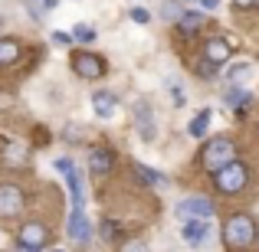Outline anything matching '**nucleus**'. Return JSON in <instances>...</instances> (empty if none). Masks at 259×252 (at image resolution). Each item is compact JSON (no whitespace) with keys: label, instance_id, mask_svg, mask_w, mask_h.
<instances>
[{"label":"nucleus","instance_id":"7","mask_svg":"<svg viewBox=\"0 0 259 252\" xmlns=\"http://www.w3.org/2000/svg\"><path fill=\"white\" fill-rule=\"evenodd\" d=\"M72 72H79L82 79L92 82V79H99L102 72H105V63H102L95 53H85L82 49V53H76V56H72Z\"/></svg>","mask_w":259,"mask_h":252},{"label":"nucleus","instance_id":"32","mask_svg":"<svg viewBox=\"0 0 259 252\" xmlns=\"http://www.w3.org/2000/svg\"><path fill=\"white\" fill-rule=\"evenodd\" d=\"M17 252H36V249H26V246H17Z\"/></svg>","mask_w":259,"mask_h":252},{"label":"nucleus","instance_id":"19","mask_svg":"<svg viewBox=\"0 0 259 252\" xmlns=\"http://www.w3.org/2000/svg\"><path fill=\"white\" fill-rule=\"evenodd\" d=\"M20 59V46L13 39H0V66H10Z\"/></svg>","mask_w":259,"mask_h":252},{"label":"nucleus","instance_id":"28","mask_svg":"<svg viewBox=\"0 0 259 252\" xmlns=\"http://www.w3.org/2000/svg\"><path fill=\"white\" fill-rule=\"evenodd\" d=\"M132 20H135V23H138V26H145L148 20H151V13H148L145 7H135V10H132Z\"/></svg>","mask_w":259,"mask_h":252},{"label":"nucleus","instance_id":"31","mask_svg":"<svg viewBox=\"0 0 259 252\" xmlns=\"http://www.w3.org/2000/svg\"><path fill=\"white\" fill-rule=\"evenodd\" d=\"M233 4H236V7H249V4H253V0H233Z\"/></svg>","mask_w":259,"mask_h":252},{"label":"nucleus","instance_id":"8","mask_svg":"<svg viewBox=\"0 0 259 252\" xmlns=\"http://www.w3.org/2000/svg\"><path fill=\"white\" fill-rule=\"evenodd\" d=\"M20 210H23V190L13 183H4L0 187V216H17Z\"/></svg>","mask_w":259,"mask_h":252},{"label":"nucleus","instance_id":"29","mask_svg":"<svg viewBox=\"0 0 259 252\" xmlns=\"http://www.w3.org/2000/svg\"><path fill=\"white\" fill-rule=\"evenodd\" d=\"M197 4H200L203 10H217V7H220V0H197Z\"/></svg>","mask_w":259,"mask_h":252},{"label":"nucleus","instance_id":"4","mask_svg":"<svg viewBox=\"0 0 259 252\" xmlns=\"http://www.w3.org/2000/svg\"><path fill=\"white\" fill-rule=\"evenodd\" d=\"M132 118H135V128H138V138L151 144V141L158 138V121H154V115H151V105H148V102H138V105L132 108Z\"/></svg>","mask_w":259,"mask_h":252},{"label":"nucleus","instance_id":"17","mask_svg":"<svg viewBox=\"0 0 259 252\" xmlns=\"http://www.w3.org/2000/svg\"><path fill=\"white\" fill-rule=\"evenodd\" d=\"M210 121H213V112L210 108H203V112H197V118L187 125V131H190V138H203V134L210 131Z\"/></svg>","mask_w":259,"mask_h":252},{"label":"nucleus","instance_id":"26","mask_svg":"<svg viewBox=\"0 0 259 252\" xmlns=\"http://www.w3.org/2000/svg\"><path fill=\"white\" fill-rule=\"evenodd\" d=\"M161 17H167V20H181V17H184V10H181L177 4H164V7H161Z\"/></svg>","mask_w":259,"mask_h":252},{"label":"nucleus","instance_id":"22","mask_svg":"<svg viewBox=\"0 0 259 252\" xmlns=\"http://www.w3.org/2000/svg\"><path fill=\"white\" fill-rule=\"evenodd\" d=\"M7 164L10 167H23L26 164V151L20 144H7Z\"/></svg>","mask_w":259,"mask_h":252},{"label":"nucleus","instance_id":"25","mask_svg":"<svg viewBox=\"0 0 259 252\" xmlns=\"http://www.w3.org/2000/svg\"><path fill=\"white\" fill-rule=\"evenodd\" d=\"M72 36H76L79 43H92V39H95V30L82 23V26H76V30H72Z\"/></svg>","mask_w":259,"mask_h":252},{"label":"nucleus","instance_id":"18","mask_svg":"<svg viewBox=\"0 0 259 252\" xmlns=\"http://www.w3.org/2000/svg\"><path fill=\"white\" fill-rule=\"evenodd\" d=\"M223 102H227L230 108H246L249 102H253V92H246V88H240V85H230L227 95H223Z\"/></svg>","mask_w":259,"mask_h":252},{"label":"nucleus","instance_id":"16","mask_svg":"<svg viewBox=\"0 0 259 252\" xmlns=\"http://www.w3.org/2000/svg\"><path fill=\"white\" fill-rule=\"evenodd\" d=\"M203 56H207L213 66H220V63H227V59H230V46L223 43V39H207V46H203Z\"/></svg>","mask_w":259,"mask_h":252},{"label":"nucleus","instance_id":"33","mask_svg":"<svg viewBox=\"0 0 259 252\" xmlns=\"http://www.w3.org/2000/svg\"><path fill=\"white\" fill-rule=\"evenodd\" d=\"M50 252H66V249H50Z\"/></svg>","mask_w":259,"mask_h":252},{"label":"nucleus","instance_id":"14","mask_svg":"<svg viewBox=\"0 0 259 252\" xmlns=\"http://www.w3.org/2000/svg\"><path fill=\"white\" fill-rule=\"evenodd\" d=\"M135 174H138L148 187H158V190H167V187H171V180H167L161 170H154V167H148V164H135Z\"/></svg>","mask_w":259,"mask_h":252},{"label":"nucleus","instance_id":"30","mask_svg":"<svg viewBox=\"0 0 259 252\" xmlns=\"http://www.w3.org/2000/svg\"><path fill=\"white\" fill-rule=\"evenodd\" d=\"M66 138H69V141H76V138H82V131H76V125H69V131H66Z\"/></svg>","mask_w":259,"mask_h":252},{"label":"nucleus","instance_id":"24","mask_svg":"<svg viewBox=\"0 0 259 252\" xmlns=\"http://www.w3.org/2000/svg\"><path fill=\"white\" fill-rule=\"evenodd\" d=\"M118 252H151V249H148L145 239H128V242H121Z\"/></svg>","mask_w":259,"mask_h":252},{"label":"nucleus","instance_id":"5","mask_svg":"<svg viewBox=\"0 0 259 252\" xmlns=\"http://www.w3.org/2000/svg\"><path fill=\"white\" fill-rule=\"evenodd\" d=\"M66 236H69L76 246H85L92 239V226H89V216H85V207H72L69 213V223H66Z\"/></svg>","mask_w":259,"mask_h":252},{"label":"nucleus","instance_id":"23","mask_svg":"<svg viewBox=\"0 0 259 252\" xmlns=\"http://www.w3.org/2000/svg\"><path fill=\"white\" fill-rule=\"evenodd\" d=\"M167 88H171V105H177V108H184V105H187V92H184V88L177 85L174 79H167Z\"/></svg>","mask_w":259,"mask_h":252},{"label":"nucleus","instance_id":"15","mask_svg":"<svg viewBox=\"0 0 259 252\" xmlns=\"http://www.w3.org/2000/svg\"><path fill=\"white\" fill-rule=\"evenodd\" d=\"M253 72H256V66L249 63V59H240V63H233V66L227 69V82H230V85H243L249 76H253Z\"/></svg>","mask_w":259,"mask_h":252},{"label":"nucleus","instance_id":"12","mask_svg":"<svg viewBox=\"0 0 259 252\" xmlns=\"http://www.w3.org/2000/svg\"><path fill=\"white\" fill-rule=\"evenodd\" d=\"M112 164H115V154L108 151V147H95V151L89 154V167H92L95 177H105L108 170H112Z\"/></svg>","mask_w":259,"mask_h":252},{"label":"nucleus","instance_id":"21","mask_svg":"<svg viewBox=\"0 0 259 252\" xmlns=\"http://www.w3.org/2000/svg\"><path fill=\"white\" fill-rule=\"evenodd\" d=\"M177 23H181V30L190 36V33H197V30L203 26V17H200V13H184V17L177 20Z\"/></svg>","mask_w":259,"mask_h":252},{"label":"nucleus","instance_id":"11","mask_svg":"<svg viewBox=\"0 0 259 252\" xmlns=\"http://www.w3.org/2000/svg\"><path fill=\"white\" fill-rule=\"evenodd\" d=\"M92 112H95V118H115V112H118V102H115V95L112 92H95L92 95Z\"/></svg>","mask_w":259,"mask_h":252},{"label":"nucleus","instance_id":"10","mask_svg":"<svg viewBox=\"0 0 259 252\" xmlns=\"http://www.w3.org/2000/svg\"><path fill=\"white\" fill-rule=\"evenodd\" d=\"M20 246H26V249H43L46 246V226L43 223H26L23 229H20Z\"/></svg>","mask_w":259,"mask_h":252},{"label":"nucleus","instance_id":"3","mask_svg":"<svg viewBox=\"0 0 259 252\" xmlns=\"http://www.w3.org/2000/svg\"><path fill=\"white\" fill-rule=\"evenodd\" d=\"M246 177H249L246 167H243L240 161H233V164L217 170V190H220V193H236V190L246 187Z\"/></svg>","mask_w":259,"mask_h":252},{"label":"nucleus","instance_id":"27","mask_svg":"<svg viewBox=\"0 0 259 252\" xmlns=\"http://www.w3.org/2000/svg\"><path fill=\"white\" fill-rule=\"evenodd\" d=\"M197 72H200V76H203V79H217V66H213V63H210V59H203V63H200V66H197Z\"/></svg>","mask_w":259,"mask_h":252},{"label":"nucleus","instance_id":"20","mask_svg":"<svg viewBox=\"0 0 259 252\" xmlns=\"http://www.w3.org/2000/svg\"><path fill=\"white\" fill-rule=\"evenodd\" d=\"M59 0H26V10H30V17H36V20H43L46 13L56 7Z\"/></svg>","mask_w":259,"mask_h":252},{"label":"nucleus","instance_id":"9","mask_svg":"<svg viewBox=\"0 0 259 252\" xmlns=\"http://www.w3.org/2000/svg\"><path fill=\"white\" fill-rule=\"evenodd\" d=\"M181 236H184V242H190V246H203V242L210 239V226H207V220H184Z\"/></svg>","mask_w":259,"mask_h":252},{"label":"nucleus","instance_id":"6","mask_svg":"<svg viewBox=\"0 0 259 252\" xmlns=\"http://www.w3.org/2000/svg\"><path fill=\"white\" fill-rule=\"evenodd\" d=\"M177 216L181 220H210L213 216V203L203 200V196H184L177 203Z\"/></svg>","mask_w":259,"mask_h":252},{"label":"nucleus","instance_id":"1","mask_svg":"<svg viewBox=\"0 0 259 252\" xmlns=\"http://www.w3.org/2000/svg\"><path fill=\"white\" fill-rule=\"evenodd\" d=\"M223 242H227L233 252H240V249H249L256 242V223H253V216H246V213H233L227 223H223Z\"/></svg>","mask_w":259,"mask_h":252},{"label":"nucleus","instance_id":"2","mask_svg":"<svg viewBox=\"0 0 259 252\" xmlns=\"http://www.w3.org/2000/svg\"><path fill=\"white\" fill-rule=\"evenodd\" d=\"M233 154H236V144L230 138H210V144L203 147V167L220 170V167L233 164Z\"/></svg>","mask_w":259,"mask_h":252},{"label":"nucleus","instance_id":"13","mask_svg":"<svg viewBox=\"0 0 259 252\" xmlns=\"http://www.w3.org/2000/svg\"><path fill=\"white\" fill-rule=\"evenodd\" d=\"M66 187H69V196H72V207H85V183H82V174L76 167L66 174Z\"/></svg>","mask_w":259,"mask_h":252}]
</instances>
